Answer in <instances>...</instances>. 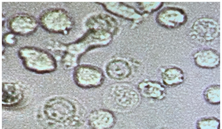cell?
<instances>
[{
  "instance_id": "cell-8",
  "label": "cell",
  "mask_w": 222,
  "mask_h": 129,
  "mask_svg": "<svg viewBox=\"0 0 222 129\" xmlns=\"http://www.w3.org/2000/svg\"><path fill=\"white\" fill-rule=\"evenodd\" d=\"M194 62L198 66L211 69L217 67L220 63V55L216 50L205 49L197 52L194 55Z\"/></svg>"
},
{
  "instance_id": "cell-13",
  "label": "cell",
  "mask_w": 222,
  "mask_h": 129,
  "mask_svg": "<svg viewBox=\"0 0 222 129\" xmlns=\"http://www.w3.org/2000/svg\"><path fill=\"white\" fill-rule=\"evenodd\" d=\"M204 96L206 101L212 105L218 104L220 102V86L214 84L207 87L204 92Z\"/></svg>"
},
{
  "instance_id": "cell-15",
  "label": "cell",
  "mask_w": 222,
  "mask_h": 129,
  "mask_svg": "<svg viewBox=\"0 0 222 129\" xmlns=\"http://www.w3.org/2000/svg\"><path fill=\"white\" fill-rule=\"evenodd\" d=\"M92 27L97 28L100 27L109 31L112 30L115 27L114 21L108 17L99 16L94 18L90 22Z\"/></svg>"
},
{
  "instance_id": "cell-14",
  "label": "cell",
  "mask_w": 222,
  "mask_h": 129,
  "mask_svg": "<svg viewBox=\"0 0 222 129\" xmlns=\"http://www.w3.org/2000/svg\"><path fill=\"white\" fill-rule=\"evenodd\" d=\"M220 121L215 117H203L197 122V129H220Z\"/></svg>"
},
{
  "instance_id": "cell-12",
  "label": "cell",
  "mask_w": 222,
  "mask_h": 129,
  "mask_svg": "<svg viewBox=\"0 0 222 129\" xmlns=\"http://www.w3.org/2000/svg\"><path fill=\"white\" fill-rule=\"evenodd\" d=\"M140 88L144 94L153 98H161L165 94L164 87L160 83L156 82L142 83L140 85Z\"/></svg>"
},
{
  "instance_id": "cell-1",
  "label": "cell",
  "mask_w": 222,
  "mask_h": 129,
  "mask_svg": "<svg viewBox=\"0 0 222 129\" xmlns=\"http://www.w3.org/2000/svg\"><path fill=\"white\" fill-rule=\"evenodd\" d=\"M44 112L48 119L55 123L73 127L78 123L75 106L65 98L56 97L49 99L44 105Z\"/></svg>"
},
{
  "instance_id": "cell-5",
  "label": "cell",
  "mask_w": 222,
  "mask_h": 129,
  "mask_svg": "<svg viewBox=\"0 0 222 129\" xmlns=\"http://www.w3.org/2000/svg\"><path fill=\"white\" fill-rule=\"evenodd\" d=\"M113 98L117 105L125 109L135 107L139 101V97L136 91L125 85H118L112 90Z\"/></svg>"
},
{
  "instance_id": "cell-2",
  "label": "cell",
  "mask_w": 222,
  "mask_h": 129,
  "mask_svg": "<svg viewBox=\"0 0 222 129\" xmlns=\"http://www.w3.org/2000/svg\"><path fill=\"white\" fill-rule=\"evenodd\" d=\"M20 56L25 67L32 72L39 73H49L56 68L55 60L49 54L35 49L21 50Z\"/></svg>"
},
{
  "instance_id": "cell-4",
  "label": "cell",
  "mask_w": 222,
  "mask_h": 129,
  "mask_svg": "<svg viewBox=\"0 0 222 129\" xmlns=\"http://www.w3.org/2000/svg\"><path fill=\"white\" fill-rule=\"evenodd\" d=\"M193 36L201 42H207L213 40L220 34L218 23L210 18L202 17L196 20L191 28Z\"/></svg>"
},
{
  "instance_id": "cell-9",
  "label": "cell",
  "mask_w": 222,
  "mask_h": 129,
  "mask_svg": "<svg viewBox=\"0 0 222 129\" xmlns=\"http://www.w3.org/2000/svg\"><path fill=\"white\" fill-rule=\"evenodd\" d=\"M114 116L109 111L104 109H96L90 114L88 122L93 129H106L114 124Z\"/></svg>"
},
{
  "instance_id": "cell-6",
  "label": "cell",
  "mask_w": 222,
  "mask_h": 129,
  "mask_svg": "<svg viewBox=\"0 0 222 129\" xmlns=\"http://www.w3.org/2000/svg\"><path fill=\"white\" fill-rule=\"evenodd\" d=\"M187 17L182 10L176 7H168L159 13L157 20L159 23L166 27L176 28L186 21Z\"/></svg>"
},
{
  "instance_id": "cell-11",
  "label": "cell",
  "mask_w": 222,
  "mask_h": 129,
  "mask_svg": "<svg viewBox=\"0 0 222 129\" xmlns=\"http://www.w3.org/2000/svg\"><path fill=\"white\" fill-rule=\"evenodd\" d=\"M162 78L164 83L169 86L179 85L183 82L184 74L182 70L177 67L168 68L163 72Z\"/></svg>"
},
{
  "instance_id": "cell-7",
  "label": "cell",
  "mask_w": 222,
  "mask_h": 129,
  "mask_svg": "<svg viewBox=\"0 0 222 129\" xmlns=\"http://www.w3.org/2000/svg\"><path fill=\"white\" fill-rule=\"evenodd\" d=\"M2 90V106L12 107L16 106L23 99V91L18 84L13 83H3Z\"/></svg>"
},
{
  "instance_id": "cell-3",
  "label": "cell",
  "mask_w": 222,
  "mask_h": 129,
  "mask_svg": "<svg viewBox=\"0 0 222 129\" xmlns=\"http://www.w3.org/2000/svg\"><path fill=\"white\" fill-rule=\"evenodd\" d=\"M73 78L76 84L85 89L98 87L103 83L104 76L102 70L96 67L82 65L74 69Z\"/></svg>"
},
{
  "instance_id": "cell-10",
  "label": "cell",
  "mask_w": 222,
  "mask_h": 129,
  "mask_svg": "<svg viewBox=\"0 0 222 129\" xmlns=\"http://www.w3.org/2000/svg\"><path fill=\"white\" fill-rule=\"evenodd\" d=\"M106 72L110 78L121 80L128 78L131 74V71L129 64L126 62L117 60L109 63L106 67Z\"/></svg>"
}]
</instances>
